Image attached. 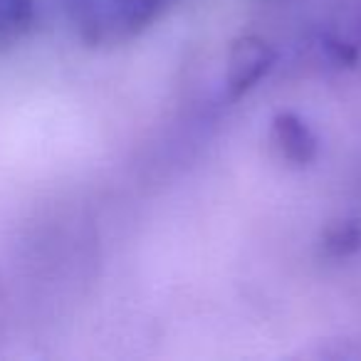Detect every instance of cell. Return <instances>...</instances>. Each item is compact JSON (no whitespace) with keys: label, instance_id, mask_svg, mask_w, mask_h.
I'll use <instances>...</instances> for the list:
<instances>
[{"label":"cell","instance_id":"5b68a950","mask_svg":"<svg viewBox=\"0 0 361 361\" xmlns=\"http://www.w3.org/2000/svg\"><path fill=\"white\" fill-rule=\"evenodd\" d=\"M361 247V223L336 221L322 235V250L326 257H349Z\"/></svg>","mask_w":361,"mask_h":361},{"label":"cell","instance_id":"8992f818","mask_svg":"<svg viewBox=\"0 0 361 361\" xmlns=\"http://www.w3.org/2000/svg\"><path fill=\"white\" fill-rule=\"evenodd\" d=\"M32 23V0H0V42L23 35Z\"/></svg>","mask_w":361,"mask_h":361},{"label":"cell","instance_id":"7a4b0ae2","mask_svg":"<svg viewBox=\"0 0 361 361\" xmlns=\"http://www.w3.org/2000/svg\"><path fill=\"white\" fill-rule=\"evenodd\" d=\"M277 62L275 47L257 35H243L231 45L226 67L228 99H240L260 85V80Z\"/></svg>","mask_w":361,"mask_h":361},{"label":"cell","instance_id":"277c9868","mask_svg":"<svg viewBox=\"0 0 361 361\" xmlns=\"http://www.w3.org/2000/svg\"><path fill=\"white\" fill-rule=\"evenodd\" d=\"M322 47L336 65H356L361 57V0L351 3V11L322 40Z\"/></svg>","mask_w":361,"mask_h":361},{"label":"cell","instance_id":"6da1fadb","mask_svg":"<svg viewBox=\"0 0 361 361\" xmlns=\"http://www.w3.org/2000/svg\"><path fill=\"white\" fill-rule=\"evenodd\" d=\"M85 45L116 47L139 37L161 16L166 0H57Z\"/></svg>","mask_w":361,"mask_h":361},{"label":"cell","instance_id":"3957f363","mask_svg":"<svg viewBox=\"0 0 361 361\" xmlns=\"http://www.w3.org/2000/svg\"><path fill=\"white\" fill-rule=\"evenodd\" d=\"M270 144L285 164L305 169L317 159L319 141L312 126L295 111H280L270 121Z\"/></svg>","mask_w":361,"mask_h":361}]
</instances>
